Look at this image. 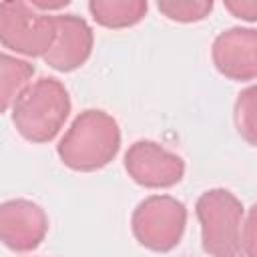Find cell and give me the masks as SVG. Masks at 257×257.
Instances as JSON below:
<instances>
[{
    "label": "cell",
    "mask_w": 257,
    "mask_h": 257,
    "mask_svg": "<svg viewBox=\"0 0 257 257\" xmlns=\"http://www.w3.org/2000/svg\"><path fill=\"white\" fill-rule=\"evenodd\" d=\"M118 122L100 108H86L72 120L60 139L56 153L68 169L92 173L106 167L118 155Z\"/></svg>",
    "instance_id": "1"
},
{
    "label": "cell",
    "mask_w": 257,
    "mask_h": 257,
    "mask_svg": "<svg viewBox=\"0 0 257 257\" xmlns=\"http://www.w3.org/2000/svg\"><path fill=\"white\" fill-rule=\"evenodd\" d=\"M70 94L54 76L30 82L12 104V122L30 143H50L70 114Z\"/></svg>",
    "instance_id": "2"
},
{
    "label": "cell",
    "mask_w": 257,
    "mask_h": 257,
    "mask_svg": "<svg viewBox=\"0 0 257 257\" xmlns=\"http://www.w3.org/2000/svg\"><path fill=\"white\" fill-rule=\"evenodd\" d=\"M201 225V243L211 257H243L241 231L245 219L243 203L229 189H209L195 205Z\"/></svg>",
    "instance_id": "3"
},
{
    "label": "cell",
    "mask_w": 257,
    "mask_h": 257,
    "mask_svg": "<svg viewBox=\"0 0 257 257\" xmlns=\"http://www.w3.org/2000/svg\"><path fill=\"white\" fill-rule=\"evenodd\" d=\"M56 36V16L38 12L28 2H0V44L16 54L38 58Z\"/></svg>",
    "instance_id": "4"
},
{
    "label": "cell",
    "mask_w": 257,
    "mask_h": 257,
    "mask_svg": "<svg viewBox=\"0 0 257 257\" xmlns=\"http://www.w3.org/2000/svg\"><path fill=\"white\" fill-rule=\"evenodd\" d=\"M187 207L171 195H151L143 199L131 217L135 239L157 253L175 249L185 233Z\"/></svg>",
    "instance_id": "5"
},
{
    "label": "cell",
    "mask_w": 257,
    "mask_h": 257,
    "mask_svg": "<svg viewBox=\"0 0 257 257\" xmlns=\"http://www.w3.org/2000/svg\"><path fill=\"white\" fill-rule=\"evenodd\" d=\"M128 177L147 189H167L185 177V161L155 141H137L124 153Z\"/></svg>",
    "instance_id": "6"
},
{
    "label": "cell",
    "mask_w": 257,
    "mask_h": 257,
    "mask_svg": "<svg viewBox=\"0 0 257 257\" xmlns=\"http://www.w3.org/2000/svg\"><path fill=\"white\" fill-rule=\"evenodd\" d=\"M48 233L46 211L28 199L0 203V243L16 253L34 251Z\"/></svg>",
    "instance_id": "7"
},
{
    "label": "cell",
    "mask_w": 257,
    "mask_h": 257,
    "mask_svg": "<svg viewBox=\"0 0 257 257\" xmlns=\"http://www.w3.org/2000/svg\"><path fill=\"white\" fill-rule=\"evenodd\" d=\"M211 58L219 74L231 80L249 82L257 76V30L233 26L217 34Z\"/></svg>",
    "instance_id": "8"
},
{
    "label": "cell",
    "mask_w": 257,
    "mask_h": 257,
    "mask_svg": "<svg viewBox=\"0 0 257 257\" xmlns=\"http://www.w3.org/2000/svg\"><path fill=\"white\" fill-rule=\"evenodd\" d=\"M92 44L94 34L84 18L76 14H58L54 42L42 58L58 72H72L88 60Z\"/></svg>",
    "instance_id": "9"
},
{
    "label": "cell",
    "mask_w": 257,
    "mask_h": 257,
    "mask_svg": "<svg viewBox=\"0 0 257 257\" xmlns=\"http://www.w3.org/2000/svg\"><path fill=\"white\" fill-rule=\"evenodd\" d=\"M149 4L145 0H90L88 12L92 20L104 28L120 30L139 24L147 16Z\"/></svg>",
    "instance_id": "10"
},
{
    "label": "cell",
    "mask_w": 257,
    "mask_h": 257,
    "mask_svg": "<svg viewBox=\"0 0 257 257\" xmlns=\"http://www.w3.org/2000/svg\"><path fill=\"white\" fill-rule=\"evenodd\" d=\"M34 66L22 58L0 52V114L6 112L18 94L30 84Z\"/></svg>",
    "instance_id": "11"
},
{
    "label": "cell",
    "mask_w": 257,
    "mask_h": 257,
    "mask_svg": "<svg viewBox=\"0 0 257 257\" xmlns=\"http://www.w3.org/2000/svg\"><path fill=\"white\" fill-rule=\"evenodd\" d=\"M157 8L169 20L189 24V22L205 20L213 10V2L211 0H161L157 2Z\"/></svg>",
    "instance_id": "12"
},
{
    "label": "cell",
    "mask_w": 257,
    "mask_h": 257,
    "mask_svg": "<svg viewBox=\"0 0 257 257\" xmlns=\"http://www.w3.org/2000/svg\"><path fill=\"white\" fill-rule=\"evenodd\" d=\"M235 124L239 135L251 145H257V102H255V86L245 88L235 102Z\"/></svg>",
    "instance_id": "13"
},
{
    "label": "cell",
    "mask_w": 257,
    "mask_h": 257,
    "mask_svg": "<svg viewBox=\"0 0 257 257\" xmlns=\"http://www.w3.org/2000/svg\"><path fill=\"white\" fill-rule=\"evenodd\" d=\"M241 247H243V257H255V211L253 207L249 209V213H245V219H243Z\"/></svg>",
    "instance_id": "14"
},
{
    "label": "cell",
    "mask_w": 257,
    "mask_h": 257,
    "mask_svg": "<svg viewBox=\"0 0 257 257\" xmlns=\"http://www.w3.org/2000/svg\"><path fill=\"white\" fill-rule=\"evenodd\" d=\"M225 8L233 16L243 18L247 22H253L257 18V2L255 0H231V2H225Z\"/></svg>",
    "instance_id": "15"
}]
</instances>
